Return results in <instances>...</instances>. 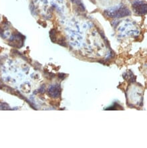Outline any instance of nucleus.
<instances>
[{
    "mask_svg": "<svg viewBox=\"0 0 147 148\" xmlns=\"http://www.w3.org/2000/svg\"><path fill=\"white\" fill-rule=\"evenodd\" d=\"M132 8L135 13L143 15L147 13V3H144L142 1H136L133 3Z\"/></svg>",
    "mask_w": 147,
    "mask_h": 148,
    "instance_id": "obj_2",
    "label": "nucleus"
},
{
    "mask_svg": "<svg viewBox=\"0 0 147 148\" xmlns=\"http://www.w3.org/2000/svg\"><path fill=\"white\" fill-rule=\"evenodd\" d=\"M106 14L110 18H123L131 14L129 10L127 8H116L114 10L106 11Z\"/></svg>",
    "mask_w": 147,
    "mask_h": 148,
    "instance_id": "obj_1",
    "label": "nucleus"
},
{
    "mask_svg": "<svg viewBox=\"0 0 147 148\" xmlns=\"http://www.w3.org/2000/svg\"><path fill=\"white\" fill-rule=\"evenodd\" d=\"M48 93L50 97H52L54 98L58 97L60 95V88L57 86H52L49 88L48 90Z\"/></svg>",
    "mask_w": 147,
    "mask_h": 148,
    "instance_id": "obj_3",
    "label": "nucleus"
}]
</instances>
